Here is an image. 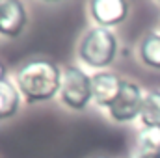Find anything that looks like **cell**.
Returning a JSON list of instances; mask_svg holds the SVG:
<instances>
[{"mask_svg":"<svg viewBox=\"0 0 160 158\" xmlns=\"http://www.w3.org/2000/svg\"><path fill=\"white\" fill-rule=\"evenodd\" d=\"M6 80V67H4V63L0 62V82H4Z\"/></svg>","mask_w":160,"mask_h":158,"instance_id":"obj_13","label":"cell"},{"mask_svg":"<svg viewBox=\"0 0 160 158\" xmlns=\"http://www.w3.org/2000/svg\"><path fill=\"white\" fill-rule=\"evenodd\" d=\"M95 158H108V156H95Z\"/></svg>","mask_w":160,"mask_h":158,"instance_id":"obj_14","label":"cell"},{"mask_svg":"<svg viewBox=\"0 0 160 158\" xmlns=\"http://www.w3.org/2000/svg\"><path fill=\"white\" fill-rule=\"evenodd\" d=\"M62 102L73 110H84L91 95V77H88L82 69L75 65H67L62 71V87H60Z\"/></svg>","mask_w":160,"mask_h":158,"instance_id":"obj_3","label":"cell"},{"mask_svg":"<svg viewBox=\"0 0 160 158\" xmlns=\"http://www.w3.org/2000/svg\"><path fill=\"white\" fill-rule=\"evenodd\" d=\"M125 80L118 77L116 73H97L95 77H91V95L93 101L99 106H106L110 108L116 99L119 97L121 87H123Z\"/></svg>","mask_w":160,"mask_h":158,"instance_id":"obj_5","label":"cell"},{"mask_svg":"<svg viewBox=\"0 0 160 158\" xmlns=\"http://www.w3.org/2000/svg\"><path fill=\"white\" fill-rule=\"evenodd\" d=\"M140 117H142L143 126H158L160 128V89H153L145 95Z\"/></svg>","mask_w":160,"mask_h":158,"instance_id":"obj_10","label":"cell"},{"mask_svg":"<svg viewBox=\"0 0 160 158\" xmlns=\"http://www.w3.org/2000/svg\"><path fill=\"white\" fill-rule=\"evenodd\" d=\"M140 58L147 67L160 69V34H147L140 43Z\"/></svg>","mask_w":160,"mask_h":158,"instance_id":"obj_9","label":"cell"},{"mask_svg":"<svg viewBox=\"0 0 160 158\" xmlns=\"http://www.w3.org/2000/svg\"><path fill=\"white\" fill-rule=\"evenodd\" d=\"M134 158H160V156H157V155H149V153H142V151H138V155Z\"/></svg>","mask_w":160,"mask_h":158,"instance_id":"obj_12","label":"cell"},{"mask_svg":"<svg viewBox=\"0 0 160 158\" xmlns=\"http://www.w3.org/2000/svg\"><path fill=\"white\" fill-rule=\"evenodd\" d=\"M138 145H140L138 151L160 156V128L158 126H143V130L138 136Z\"/></svg>","mask_w":160,"mask_h":158,"instance_id":"obj_11","label":"cell"},{"mask_svg":"<svg viewBox=\"0 0 160 158\" xmlns=\"http://www.w3.org/2000/svg\"><path fill=\"white\" fill-rule=\"evenodd\" d=\"M26 24V9L17 0H0V34L17 37Z\"/></svg>","mask_w":160,"mask_h":158,"instance_id":"obj_7","label":"cell"},{"mask_svg":"<svg viewBox=\"0 0 160 158\" xmlns=\"http://www.w3.org/2000/svg\"><path fill=\"white\" fill-rule=\"evenodd\" d=\"M21 104V93L8 80L0 82V121L13 117Z\"/></svg>","mask_w":160,"mask_h":158,"instance_id":"obj_8","label":"cell"},{"mask_svg":"<svg viewBox=\"0 0 160 158\" xmlns=\"http://www.w3.org/2000/svg\"><path fill=\"white\" fill-rule=\"evenodd\" d=\"M89 9H91L93 21L99 26L110 28L127 19L128 4L123 0H95L89 4Z\"/></svg>","mask_w":160,"mask_h":158,"instance_id":"obj_6","label":"cell"},{"mask_svg":"<svg viewBox=\"0 0 160 158\" xmlns=\"http://www.w3.org/2000/svg\"><path fill=\"white\" fill-rule=\"evenodd\" d=\"M62 87L60 67L47 60L34 58L21 65L17 73V89L28 102H43L52 99Z\"/></svg>","mask_w":160,"mask_h":158,"instance_id":"obj_1","label":"cell"},{"mask_svg":"<svg viewBox=\"0 0 160 158\" xmlns=\"http://www.w3.org/2000/svg\"><path fill=\"white\" fill-rule=\"evenodd\" d=\"M143 95L140 86H136L134 82H123L119 97L116 99V102L108 108L110 110V117L118 123H128L134 121L142 114L143 108Z\"/></svg>","mask_w":160,"mask_h":158,"instance_id":"obj_4","label":"cell"},{"mask_svg":"<svg viewBox=\"0 0 160 158\" xmlns=\"http://www.w3.org/2000/svg\"><path fill=\"white\" fill-rule=\"evenodd\" d=\"M118 52V39L110 32V28H91L86 32L78 47V56L84 63L95 69L108 67Z\"/></svg>","mask_w":160,"mask_h":158,"instance_id":"obj_2","label":"cell"}]
</instances>
